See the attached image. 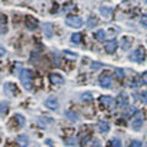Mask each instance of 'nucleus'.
Segmentation results:
<instances>
[{
    "instance_id": "obj_1",
    "label": "nucleus",
    "mask_w": 147,
    "mask_h": 147,
    "mask_svg": "<svg viewBox=\"0 0 147 147\" xmlns=\"http://www.w3.org/2000/svg\"><path fill=\"white\" fill-rule=\"evenodd\" d=\"M20 80L22 86L25 87V90L31 91L32 85H33V74L28 69H22L20 72Z\"/></svg>"
},
{
    "instance_id": "obj_2",
    "label": "nucleus",
    "mask_w": 147,
    "mask_h": 147,
    "mask_svg": "<svg viewBox=\"0 0 147 147\" xmlns=\"http://www.w3.org/2000/svg\"><path fill=\"white\" fill-rule=\"evenodd\" d=\"M146 58V52L144 48H137L136 50H134L130 55H129V60L135 61V63H142Z\"/></svg>"
},
{
    "instance_id": "obj_3",
    "label": "nucleus",
    "mask_w": 147,
    "mask_h": 147,
    "mask_svg": "<svg viewBox=\"0 0 147 147\" xmlns=\"http://www.w3.org/2000/svg\"><path fill=\"white\" fill-rule=\"evenodd\" d=\"M65 24L69 27H74V28H80V27L84 25L82 22V18L79 16H67L65 20Z\"/></svg>"
},
{
    "instance_id": "obj_4",
    "label": "nucleus",
    "mask_w": 147,
    "mask_h": 147,
    "mask_svg": "<svg viewBox=\"0 0 147 147\" xmlns=\"http://www.w3.org/2000/svg\"><path fill=\"white\" fill-rule=\"evenodd\" d=\"M115 102H117V107L118 108H125L127 103H129V97H127V94L125 93V92H121V93H119V96L117 97L115 99Z\"/></svg>"
},
{
    "instance_id": "obj_5",
    "label": "nucleus",
    "mask_w": 147,
    "mask_h": 147,
    "mask_svg": "<svg viewBox=\"0 0 147 147\" xmlns=\"http://www.w3.org/2000/svg\"><path fill=\"white\" fill-rule=\"evenodd\" d=\"M113 84V79L110 75H100L99 76V85L104 88H109Z\"/></svg>"
},
{
    "instance_id": "obj_6",
    "label": "nucleus",
    "mask_w": 147,
    "mask_h": 147,
    "mask_svg": "<svg viewBox=\"0 0 147 147\" xmlns=\"http://www.w3.org/2000/svg\"><path fill=\"white\" fill-rule=\"evenodd\" d=\"M44 104H45V107H47L48 109H50V110H57L59 108V102H58V99L55 97L47 98L45 99V102H44Z\"/></svg>"
},
{
    "instance_id": "obj_7",
    "label": "nucleus",
    "mask_w": 147,
    "mask_h": 147,
    "mask_svg": "<svg viewBox=\"0 0 147 147\" xmlns=\"http://www.w3.org/2000/svg\"><path fill=\"white\" fill-rule=\"evenodd\" d=\"M117 48H118V42H117V39H110V40H108V42L104 44L105 52L109 53V54H113V53L117 50Z\"/></svg>"
},
{
    "instance_id": "obj_8",
    "label": "nucleus",
    "mask_w": 147,
    "mask_h": 147,
    "mask_svg": "<svg viewBox=\"0 0 147 147\" xmlns=\"http://www.w3.org/2000/svg\"><path fill=\"white\" fill-rule=\"evenodd\" d=\"M142 124H144V115L140 113V114H137V117L135 119H132L131 127L134 129V130H140L142 127Z\"/></svg>"
},
{
    "instance_id": "obj_9",
    "label": "nucleus",
    "mask_w": 147,
    "mask_h": 147,
    "mask_svg": "<svg viewBox=\"0 0 147 147\" xmlns=\"http://www.w3.org/2000/svg\"><path fill=\"white\" fill-rule=\"evenodd\" d=\"M49 81L52 82L53 85H64V82H65V80H64V77L61 75L54 74V72L49 75Z\"/></svg>"
},
{
    "instance_id": "obj_10",
    "label": "nucleus",
    "mask_w": 147,
    "mask_h": 147,
    "mask_svg": "<svg viewBox=\"0 0 147 147\" xmlns=\"http://www.w3.org/2000/svg\"><path fill=\"white\" fill-rule=\"evenodd\" d=\"M113 98L110 97V96H100L99 97V103H100V105H102L103 108H108V107H110V105L113 104Z\"/></svg>"
},
{
    "instance_id": "obj_11",
    "label": "nucleus",
    "mask_w": 147,
    "mask_h": 147,
    "mask_svg": "<svg viewBox=\"0 0 147 147\" xmlns=\"http://www.w3.org/2000/svg\"><path fill=\"white\" fill-rule=\"evenodd\" d=\"M17 145L20 146V147H27L28 146V137H27L26 135H20L17 137Z\"/></svg>"
},
{
    "instance_id": "obj_12",
    "label": "nucleus",
    "mask_w": 147,
    "mask_h": 147,
    "mask_svg": "<svg viewBox=\"0 0 147 147\" xmlns=\"http://www.w3.org/2000/svg\"><path fill=\"white\" fill-rule=\"evenodd\" d=\"M98 129H99V131H100V132H103V134H107V132L109 131L110 126H109V124H108L107 121L100 120V121L98 123Z\"/></svg>"
},
{
    "instance_id": "obj_13",
    "label": "nucleus",
    "mask_w": 147,
    "mask_h": 147,
    "mask_svg": "<svg viewBox=\"0 0 147 147\" xmlns=\"http://www.w3.org/2000/svg\"><path fill=\"white\" fill-rule=\"evenodd\" d=\"M130 47H131V39L127 38V37H124L123 40H121V48H123V50H127Z\"/></svg>"
},
{
    "instance_id": "obj_14",
    "label": "nucleus",
    "mask_w": 147,
    "mask_h": 147,
    "mask_svg": "<svg viewBox=\"0 0 147 147\" xmlns=\"http://www.w3.org/2000/svg\"><path fill=\"white\" fill-rule=\"evenodd\" d=\"M94 37L99 40V42H103V40L105 39V32H104L103 30H98V31L94 33Z\"/></svg>"
},
{
    "instance_id": "obj_15",
    "label": "nucleus",
    "mask_w": 147,
    "mask_h": 147,
    "mask_svg": "<svg viewBox=\"0 0 147 147\" xmlns=\"http://www.w3.org/2000/svg\"><path fill=\"white\" fill-rule=\"evenodd\" d=\"M136 112H137V109H136L135 107H129L124 113H125V117H126V118H130V117L134 115Z\"/></svg>"
},
{
    "instance_id": "obj_16",
    "label": "nucleus",
    "mask_w": 147,
    "mask_h": 147,
    "mask_svg": "<svg viewBox=\"0 0 147 147\" xmlns=\"http://www.w3.org/2000/svg\"><path fill=\"white\" fill-rule=\"evenodd\" d=\"M81 39H82L81 33H74V34L71 36V42H72V43H75V44L80 43V42H81Z\"/></svg>"
},
{
    "instance_id": "obj_17",
    "label": "nucleus",
    "mask_w": 147,
    "mask_h": 147,
    "mask_svg": "<svg viewBox=\"0 0 147 147\" xmlns=\"http://www.w3.org/2000/svg\"><path fill=\"white\" fill-rule=\"evenodd\" d=\"M81 99L86 100V102H91V100H93V94L90 93V92H86V93L81 94Z\"/></svg>"
},
{
    "instance_id": "obj_18",
    "label": "nucleus",
    "mask_w": 147,
    "mask_h": 147,
    "mask_svg": "<svg viewBox=\"0 0 147 147\" xmlns=\"http://www.w3.org/2000/svg\"><path fill=\"white\" fill-rule=\"evenodd\" d=\"M65 115L69 118V119H70V120L71 121H76L77 120V119H79V115H76V114L75 113H72V112H70V110H67V112L65 113Z\"/></svg>"
},
{
    "instance_id": "obj_19",
    "label": "nucleus",
    "mask_w": 147,
    "mask_h": 147,
    "mask_svg": "<svg viewBox=\"0 0 147 147\" xmlns=\"http://www.w3.org/2000/svg\"><path fill=\"white\" fill-rule=\"evenodd\" d=\"M100 12H102L105 17H108L110 15V12H112V9L110 7H100Z\"/></svg>"
},
{
    "instance_id": "obj_20",
    "label": "nucleus",
    "mask_w": 147,
    "mask_h": 147,
    "mask_svg": "<svg viewBox=\"0 0 147 147\" xmlns=\"http://www.w3.org/2000/svg\"><path fill=\"white\" fill-rule=\"evenodd\" d=\"M110 142H112V146L113 147H121V141L119 140V139H113Z\"/></svg>"
},
{
    "instance_id": "obj_21",
    "label": "nucleus",
    "mask_w": 147,
    "mask_h": 147,
    "mask_svg": "<svg viewBox=\"0 0 147 147\" xmlns=\"http://www.w3.org/2000/svg\"><path fill=\"white\" fill-rule=\"evenodd\" d=\"M140 98H141V100H142V103L147 104V91L141 92V94H140Z\"/></svg>"
},
{
    "instance_id": "obj_22",
    "label": "nucleus",
    "mask_w": 147,
    "mask_h": 147,
    "mask_svg": "<svg viewBox=\"0 0 147 147\" xmlns=\"http://www.w3.org/2000/svg\"><path fill=\"white\" fill-rule=\"evenodd\" d=\"M141 24H142V26L147 28V13H145V15L141 16Z\"/></svg>"
},
{
    "instance_id": "obj_23",
    "label": "nucleus",
    "mask_w": 147,
    "mask_h": 147,
    "mask_svg": "<svg viewBox=\"0 0 147 147\" xmlns=\"http://www.w3.org/2000/svg\"><path fill=\"white\" fill-rule=\"evenodd\" d=\"M96 25H97V20H96V18H90V20H88V27H90V28L94 27Z\"/></svg>"
},
{
    "instance_id": "obj_24",
    "label": "nucleus",
    "mask_w": 147,
    "mask_h": 147,
    "mask_svg": "<svg viewBox=\"0 0 147 147\" xmlns=\"http://www.w3.org/2000/svg\"><path fill=\"white\" fill-rule=\"evenodd\" d=\"M115 72H117V75L119 77H124V76H125V72H124V70H121V69H115Z\"/></svg>"
},
{
    "instance_id": "obj_25",
    "label": "nucleus",
    "mask_w": 147,
    "mask_h": 147,
    "mask_svg": "<svg viewBox=\"0 0 147 147\" xmlns=\"http://www.w3.org/2000/svg\"><path fill=\"white\" fill-rule=\"evenodd\" d=\"M141 81H142V84L147 85V71L142 74V76H141Z\"/></svg>"
},
{
    "instance_id": "obj_26",
    "label": "nucleus",
    "mask_w": 147,
    "mask_h": 147,
    "mask_svg": "<svg viewBox=\"0 0 147 147\" xmlns=\"http://www.w3.org/2000/svg\"><path fill=\"white\" fill-rule=\"evenodd\" d=\"M130 147H142V144L140 141H137V140H135V141H132V144H131V146Z\"/></svg>"
},
{
    "instance_id": "obj_27",
    "label": "nucleus",
    "mask_w": 147,
    "mask_h": 147,
    "mask_svg": "<svg viewBox=\"0 0 147 147\" xmlns=\"http://www.w3.org/2000/svg\"><path fill=\"white\" fill-rule=\"evenodd\" d=\"M100 66H102V64H99V63H92V65H91V67L93 69V70H97Z\"/></svg>"
},
{
    "instance_id": "obj_28",
    "label": "nucleus",
    "mask_w": 147,
    "mask_h": 147,
    "mask_svg": "<svg viewBox=\"0 0 147 147\" xmlns=\"http://www.w3.org/2000/svg\"><path fill=\"white\" fill-rule=\"evenodd\" d=\"M44 27L47 28V37H50V36H52V31H50V25H49V24H47Z\"/></svg>"
},
{
    "instance_id": "obj_29",
    "label": "nucleus",
    "mask_w": 147,
    "mask_h": 147,
    "mask_svg": "<svg viewBox=\"0 0 147 147\" xmlns=\"http://www.w3.org/2000/svg\"><path fill=\"white\" fill-rule=\"evenodd\" d=\"M4 55H5V54H4V48L1 47V57H4Z\"/></svg>"
},
{
    "instance_id": "obj_30",
    "label": "nucleus",
    "mask_w": 147,
    "mask_h": 147,
    "mask_svg": "<svg viewBox=\"0 0 147 147\" xmlns=\"http://www.w3.org/2000/svg\"><path fill=\"white\" fill-rule=\"evenodd\" d=\"M146 3H147V0H146Z\"/></svg>"
}]
</instances>
